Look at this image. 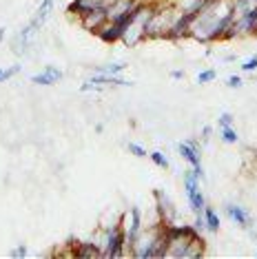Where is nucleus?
<instances>
[{
  "label": "nucleus",
  "mask_w": 257,
  "mask_h": 259,
  "mask_svg": "<svg viewBox=\"0 0 257 259\" xmlns=\"http://www.w3.org/2000/svg\"><path fill=\"white\" fill-rule=\"evenodd\" d=\"M104 248H102V259H118L124 257V248H126V235L122 224H115L111 231H107L104 237Z\"/></svg>",
  "instance_id": "1"
},
{
  "label": "nucleus",
  "mask_w": 257,
  "mask_h": 259,
  "mask_svg": "<svg viewBox=\"0 0 257 259\" xmlns=\"http://www.w3.org/2000/svg\"><path fill=\"white\" fill-rule=\"evenodd\" d=\"M184 188H186V197H189V204H191V208L195 210L197 215L204 210V206H206V202H204V195H202V191H200V178H197L195 173H193V168L191 170H184Z\"/></svg>",
  "instance_id": "2"
},
{
  "label": "nucleus",
  "mask_w": 257,
  "mask_h": 259,
  "mask_svg": "<svg viewBox=\"0 0 257 259\" xmlns=\"http://www.w3.org/2000/svg\"><path fill=\"white\" fill-rule=\"evenodd\" d=\"M197 16L195 14H186V11H178L175 14V18L171 22V27L166 29L164 38L166 40H180V38H186L191 33V25L193 20H195Z\"/></svg>",
  "instance_id": "3"
},
{
  "label": "nucleus",
  "mask_w": 257,
  "mask_h": 259,
  "mask_svg": "<svg viewBox=\"0 0 257 259\" xmlns=\"http://www.w3.org/2000/svg\"><path fill=\"white\" fill-rule=\"evenodd\" d=\"M131 87L133 82H128V80H122L120 75H109V73H98V75H93V78H89L84 82L82 87H80V91L87 93V91H98V89H102V87Z\"/></svg>",
  "instance_id": "4"
},
{
  "label": "nucleus",
  "mask_w": 257,
  "mask_h": 259,
  "mask_svg": "<svg viewBox=\"0 0 257 259\" xmlns=\"http://www.w3.org/2000/svg\"><path fill=\"white\" fill-rule=\"evenodd\" d=\"M80 22H82V27L87 29V31H93V33H98L100 29L109 22V14H107V5L104 7H98V9H93L91 14H87L84 18H80Z\"/></svg>",
  "instance_id": "5"
},
{
  "label": "nucleus",
  "mask_w": 257,
  "mask_h": 259,
  "mask_svg": "<svg viewBox=\"0 0 257 259\" xmlns=\"http://www.w3.org/2000/svg\"><path fill=\"white\" fill-rule=\"evenodd\" d=\"M128 217H131V222H128V226L124 228V235H126V248H133L136 239L140 237V233H142V213H140L138 206H133V208L128 210Z\"/></svg>",
  "instance_id": "6"
},
{
  "label": "nucleus",
  "mask_w": 257,
  "mask_h": 259,
  "mask_svg": "<svg viewBox=\"0 0 257 259\" xmlns=\"http://www.w3.org/2000/svg\"><path fill=\"white\" fill-rule=\"evenodd\" d=\"M178 149H180V155H182L191 166H200L202 164V160H200L202 149H200V142H197V140H186V142H182Z\"/></svg>",
  "instance_id": "7"
},
{
  "label": "nucleus",
  "mask_w": 257,
  "mask_h": 259,
  "mask_svg": "<svg viewBox=\"0 0 257 259\" xmlns=\"http://www.w3.org/2000/svg\"><path fill=\"white\" fill-rule=\"evenodd\" d=\"M60 80H62V71L58 67H45V71L31 75V82L33 84H40V87H51Z\"/></svg>",
  "instance_id": "8"
},
{
  "label": "nucleus",
  "mask_w": 257,
  "mask_h": 259,
  "mask_svg": "<svg viewBox=\"0 0 257 259\" xmlns=\"http://www.w3.org/2000/svg\"><path fill=\"white\" fill-rule=\"evenodd\" d=\"M104 7V0H73L69 5V14H75L78 18H84L87 14H91L93 9Z\"/></svg>",
  "instance_id": "9"
},
{
  "label": "nucleus",
  "mask_w": 257,
  "mask_h": 259,
  "mask_svg": "<svg viewBox=\"0 0 257 259\" xmlns=\"http://www.w3.org/2000/svg\"><path fill=\"white\" fill-rule=\"evenodd\" d=\"M226 215L231 217L237 226H248L250 224V215L244 206H237V204H226Z\"/></svg>",
  "instance_id": "10"
},
{
  "label": "nucleus",
  "mask_w": 257,
  "mask_h": 259,
  "mask_svg": "<svg viewBox=\"0 0 257 259\" xmlns=\"http://www.w3.org/2000/svg\"><path fill=\"white\" fill-rule=\"evenodd\" d=\"M138 3H140V0H115V3L107 5V14H109V20L118 18L120 14H124V11L133 9V7H136V5H138Z\"/></svg>",
  "instance_id": "11"
},
{
  "label": "nucleus",
  "mask_w": 257,
  "mask_h": 259,
  "mask_svg": "<svg viewBox=\"0 0 257 259\" xmlns=\"http://www.w3.org/2000/svg\"><path fill=\"white\" fill-rule=\"evenodd\" d=\"M213 0H180L178 3V11H186V14H200L202 9H206Z\"/></svg>",
  "instance_id": "12"
},
{
  "label": "nucleus",
  "mask_w": 257,
  "mask_h": 259,
  "mask_svg": "<svg viewBox=\"0 0 257 259\" xmlns=\"http://www.w3.org/2000/svg\"><path fill=\"white\" fill-rule=\"evenodd\" d=\"M51 9H54V0H42V3H40V7H38V11H36V16H33L31 25L36 29H40L47 22V18H49Z\"/></svg>",
  "instance_id": "13"
},
{
  "label": "nucleus",
  "mask_w": 257,
  "mask_h": 259,
  "mask_svg": "<svg viewBox=\"0 0 257 259\" xmlns=\"http://www.w3.org/2000/svg\"><path fill=\"white\" fill-rule=\"evenodd\" d=\"M100 244H93V241H82V244H78V248L73 250L75 257H102V250L98 248Z\"/></svg>",
  "instance_id": "14"
},
{
  "label": "nucleus",
  "mask_w": 257,
  "mask_h": 259,
  "mask_svg": "<svg viewBox=\"0 0 257 259\" xmlns=\"http://www.w3.org/2000/svg\"><path fill=\"white\" fill-rule=\"evenodd\" d=\"M202 215H204V224H206V231L218 233L220 231V215H218V210L211 208V206H204Z\"/></svg>",
  "instance_id": "15"
},
{
  "label": "nucleus",
  "mask_w": 257,
  "mask_h": 259,
  "mask_svg": "<svg viewBox=\"0 0 257 259\" xmlns=\"http://www.w3.org/2000/svg\"><path fill=\"white\" fill-rule=\"evenodd\" d=\"M220 138H222V142H224V144H235V142H239V135H237V131L233 126H222L220 128Z\"/></svg>",
  "instance_id": "16"
},
{
  "label": "nucleus",
  "mask_w": 257,
  "mask_h": 259,
  "mask_svg": "<svg viewBox=\"0 0 257 259\" xmlns=\"http://www.w3.org/2000/svg\"><path fill=\"white\" fill-rule=\"evenodd\" d=\"M149 160L153 162L157 168H164V170L168 168V160H166V155H164L162 151H153V153H149Z\"/></svg>",
  "instance_id": "17"
},
{
  "label": "nucleus",
  "mask_w": 257,
  "mask_h": 259,
  "mask_svg": "<svg viewBox=\"0 0 257 259\" xmlns=\"http://www.w3.org/2000/svg\"><path fill=\"white\" fill-rule=\"evenodd\" d=\"M124 64L122 62H115V64H104V67H98V73H109V75H120L124 71Z\"/></svg>",
  "instance_id": "18"
},
{
  "label": "nucleus",
  "mask_w": 257,
  "mask_h": 259,
  "mask_svg": "<svg viewBox=\"0 0 257 259\" xmlns=\"http://www.w3.org/2000/svg\"><path fill=\"white\" fill-rule=\"evenodd\" d=\"M215 78H218V71H215V69H206V71L197 73V84H208V82H213Z\"/></svg>",
  "instance_id": "19"
},
{
  "label": "nucleus",
  "mask_w": 257,
  "mask_h": 259,
  "mask_svg": "<svg viewBox=\"0 0 257 259\" xmlns=\"http://www.w3.org/2000/svg\"><path fill=\"white\" fill-rule=\"evenodd\" d=\"M126 149H128V153H133L136 157H149L147 149H144V146H140V144H136V142H128Z\"/></svg>",
  "instance_id": "20"
},
{
  "label": "nucleus",
  "mask_w": 257,
  "mask_h": 259,
  "mask_svg": "<svg viewBox=\"0 0 257 259\" xmlns=\"http://www.w3.org/2000/svg\"><path fill=\"white\" fill-rule=\"evenodd\" d=\"M20 71V67L18 64H14V67H9V69H0V82H5V80H9V78H14L16 73Z\"/></svg>",
  "instance_id": "21"
},
{
  "label": "nucleus",
  "mask_w": 257,
  "mask_h": 259,
  "mask_svg": "<svg viewBox=\"0 0 257 259\" xmlns=\"http://www.w3.org/2000/svg\"><path fill=\"white\" fill-rule=\"evenodd\" d=\"M257 69V54L253 56V58H248L246 62L242 64V71H246V73H250V71H255Z\"/></svg>",
  "instance_id": "22"
},
{
  "label": "nucleus",
  "mask_w": 257,
  "mask_h": 259,
  "mask_svg": "<svg viewBox=\"0 0 257 259\" xmlns=\"http://www.w3.org/2000/svg\"><path fill=\"white\" fill-rule=\"evenodd\" d=\"M218 124H220V128L222 126H233V115L231 113H222L218 117Z\"/></svg>",
  "instance_id": "23"
},
{
  "label": "nucleus",
  "mask_w": 257,
  "mask_h": 259,
  "mask_svg": "<svg viewBox=\"0 0 257 259\" xmlns=\"http://www.w3.org/2000/svg\"><path fill=\"white\" fill-rule=\"evenodd\" d=\"M226 87H231V89H239V87H242V78H239V75H229Z\"/></svg>",
  "instance_id": "24"
},
{
  "label": "nucleus",
  "mask_w": 257,
  "mask_h": 259,
  "mask_svg": "<svg viewBox=\"0 0 257 259\" xmlns=\"http://www.w3.org/2000/svg\"><path fill=\"white\" fill-rule=\"evenodd\" d=\"M11 255H14V257H25V255H27V246H25V244H20L18 248L11 252Z\"/></svg>",
  "instance_id": "25"
},
{
  "label": "nucleus",
  "mask_w": 257,
  "mask_h": 259,
  "mask_svg": "<svg viewBox=\"0 0 257 259\" xmlns=\"http://www.w3.org/2000/svg\"><path fill=\"white\" fill-rule=\"evenodd\" d=\"M211 133H213V128H211V126H204V128H202V140H204V142L208 140V135H211Z\"/></svg>",
  "instance_id": "26"
},
{
  "label": "nucleus",
  "mask_w": 257,
  "mask_h": 259,
  "mask_svg": "<svg viewBox=\"0 0 257 259\" xmlns=\"http://www.w3.org/2000/svg\"><path fill=\"white\" fill-rule=\"evenodd\" d=\"M171 78L173 80H182L184 78V71H178V69H175V71H171Z\"/></svg>",
  "instance_id": "27"
},
{
  "label": "nucleus",
  "mask_w": 257,
  "mask_h": 259,
  "mask_svg": "<svg viewBox=\"0 0 257 259\" xmlns=\"http://www.w3.org/2000/svg\"><path fill=\"white\" fill-rule=\"evenodd\" d=\"M3 38H5V29H0V42H3Z\"/></svg>",
  "instance_id": "28"
},
{
  "label": "nucleus",
  "mask_w": 257,
  "mask_h": 259,
  "mask_svg": "<svg viewBox=\"0 0 257 259\" xmlns=\"http://www.w3.org/2000/svg\"><path fill=\"white\" fill-rule=\"evenodd\" d=\"M111 3H115V0H104V5H111Z\"/></svg>",
  "instance_id": "29"
}]
</instances>
